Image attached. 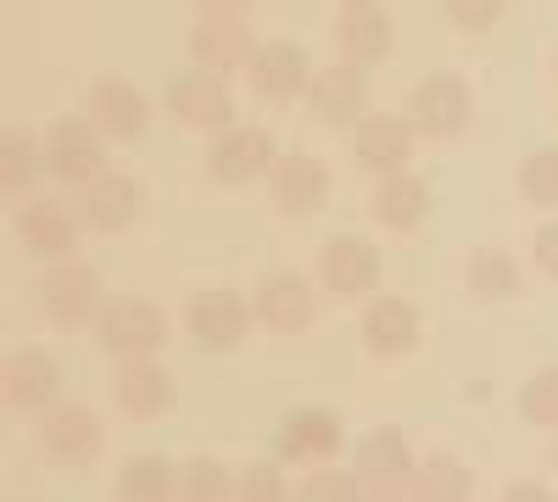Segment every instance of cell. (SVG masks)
Listing matches in <instances>:
<instances>
[{
	"label": "cell",
	"mask_w": 558,
	"mask_h": 502,
	"mask_svg": "<svg viewBox=\"0 0 558 502\" xmlns=\"http://www.w3.org/2000/svg\"><path fill=\"white\" fill-rule=\"evenodd\" d=\"M368 218L380 223V230L391 235H413L418 223L430 218V185L418 173H391L375 185V196H368Z\"/></svg>",
	"instance_id": "cb8c5ba5"
},
{
	"label": "cell",
	"mask_w": 558,
	"mask_h": 502,
	"mask_svg": "<svg viewBox=\"0 0 558 502\" xmlns=\"http://www.w3.org/2000/svg\"><path fill=\"white\" fill-rule=\"evenodd\" d=\"M380 273H386V262L368 235H330L318 246V285L336 302H368L380 291Z\"/></svg>",
	"instance_id": "3957f363"
},
{
	"label": "cell",
	"mask_w": 558,
	"mask_h": 502,
	"mask_svg": "<svg viewBox=\"0 0 558 502\" xmlns=\"http://www.w3.org/2000/svg\"><path fill=\"white\" fill-rule=\"evenodd\" d=\"M252 313L274 335H302L313 325V313H318V291L296 268H268L257 280V291H252Z\"/></svg>",
	"instance_id": "9c48e42d"
},
{
	"label": "cell",
	"mask_w": 558,
	"mask_h": 502,
	"mask_svg": "<svg viewBox=\"0 0 558 502\" xmlns=\"http://www.w3.org/2000/svg\"><path fill=\"white\" fill-rule=\"evenodd\" d=\"M57 391H62V363L45 346L12 352L7 369H0V396H7V407H17V414H28V407H57Z\"/></svg>",
	"instance_id": "ac0fdd59"
},
{
	"label": "cell",
	"mask_w": 558,
	"mask_h": 502,
	"mask_svg": "<svg viewBox=\"0 0 558 502\" xmlns=\"http://www.w3.org/2000/svg\"><path fill=\"white\" fill-rule=\"evenodd\" d=\"M368 73L357 62H330V68H318L313 84H307V107L324 128H357L368 118Z\"/></svg>",
	"instance_id": "8fae6325"
},
{
	"label": "cell",
	"mask_w": 558,
	"mask_h": 502,
	"mask_svg": "<svg viewBox=\"0 0 558 502\" xmlns=\"http://www.w3.org/2000/svg\"><path fill=\"white\" fill-rule=\"evenodd\" d=\"M252 318H257V313L246 307V296H241V291H223V285L196 291L191 302H184V330H191V341L207 346V352H235V346H246Z\"/></svg>",
	"instance_id": "52a82bcc"
},
{
	"label": "cell",
	"mask_w": 558,
	"mask_h": 502,
	"mask_svg": "<svg viewBox=\"0 0 558 502\" xmlns=\"http://www.w3.org/2000/svg\"><path fill=\"white\" fill-rule=\"evenodd\" d=\"M84 118L96 123L107 140H140L146 134V123H151V96L140 89L134 78H96L89 84V96H84Z\"/></svg>",
	"instance_id": "7c38bea8"
},
{
	"label": "cell",
	"mask_w": 558,
	"mask_h": 502,
	"mask_svg": "<svg viewBox=\"0 0 558 502\" xmlns=\"http://www.w3.org/2000/svg\"><path fill=\"white\" fill-rule=\"evenodd\" d=\"M78 230H84V212H73L57 196H34L17 207V241L34 262H73Z\"/></svg>",
	"instance_id": "30bf717a"
},
{
	"label": "cell",
	"mask_w": 558,
	"mask_h": 502,
	"mask_svg": "<svg viewBox=\"0 0 558 502\" xmlns=\"http://www.w3.org/2000/svg\"><path fill=\"white\" fill-rule=\"evenodd\" d=\"M235 502H291V480L279 458H252L241 469V497Z\"/></svg>",
	"instance_id": "836d02e7"
},
{
	"label": "cell",
	"mask_w": 558,
	"mask_h": 502,
	"mask_svg": "<svg viewBox=\"0 0 558 502\" xmlns=\"http://www.w3.org/2000/svg\"><path fill=\"white\" fill-rule=\"evenodd\" d=\"M118 497L123 502H173L179 497V464L162 452H140L118 469Z\"/></svg>",
	"instance_id": "83f0119b"
},
{
	"label": "cell",
	"mask_w": 558,
	"mask_h": 502,
	"mask_svg": "<svg viewBox=\"0 0 558 502\" xmlns=\"http://www.w3.org/2000/svg\"><path fill=\"white\" fill-rule=\"evenodd\" d=\"M241 475L223 469L218 458H184L179 464V497L173 502H235Z\"/></svg>",
	"instance_id": "f546056e"
},
{
	"label": "cell",
	"mask_w": 558,
	"mask_h": 502,
	"mask_svg": "<svg viewBox=\"0 0 558 502\" xmlns=\"http://www.w3.org/2000/svg\"><path fill=\"white\" fill-rule=\"evenodd\" d=\"M520 419L536 430H558V363H547L520 385Z\"/></svg>",
	"instance_id": "1f68e13d"
},
{
	"label": "cell",
	"mask_w": 558,
	"mask_h": 502,
	"mask_svg": "<svg viewBox=\"0 0 558 502\" xmlns=\"http://www.w3.org/2000/svg\"><path fill=\"white\" fill-rule=\"evenodd\" d=\"M475 491V475L463 458H452V452H425L408 480V497L413 502H470Z\"/></svg>",
	"instance_id": "484cf974"
},
{
	"label": "cell",
	"mask_w": 558,
	"mask_h": 502,
	"mask_svg": "<svg viewBox=\"0 0 558 502\" xmlns=\"http://www.w3.org/2000/svg\"><path fill=\"white\" fill-rule=\"evenodd\" d=\"M268 196L286 218H313L324 201H330V168H324L313 151L279 157L274 173H268Z\"/></svg>",
	"instance_id": "e0dca14e"
},
{
	"label": "cell",
	"mask_w": 558,
	"mask_h": 502,
	"mask_svg": "<svg viewBox=\"0 0 558 502\" xmlns=\"http://www.w3.org/2000/svg\"><path fill=\"white\" fill-rule=\"evenodd\" d=\"M84 223L89 230H101V235H123L129 223L140 218V207H146V191L134 185L129 173H118V168H107L101 179H89L84 185Z\"/></svg>",
	"instance_id": "7402d4cb"
},
{
	"label": "cell",
	"mask_w": 558,
	"mask_h": 502,
	"mask_svg": "<svg viewBox=\"0 0 558 502\" xmlns=\"http://www.w3.org/2000/svg\"><path fill=\"white\" fill-rule=\"evenodd\" d=\"M296 502H375V497L357 480V469H318V475L302 480Z\"/></svg>",
	"instance_id": "d6a6232c"
},
{
	"label": "cell",
	"mask_w": 558,
	"mask_h": 502,
	"mask_svg": "<svg viewBox=\"0 0 558 502\" xmlns=\"http://www.w3.org/2000/svg\"><path fill=\"white\" fill-rule=\"evenodd\" d=\"M39 441H45V452H51L57 464L84 469V464L101 458L107 430H101V419L89 414L84 402H57V407H45V419H39Z\"/></svg>",
	"instance_id": "5bb4252c"
},
{
	"label": "cell",
	"mask_w": 558,
	"mask_h": 502,
	"mask_svg": "<svg viewBox=\"0 0 558 502\" xmlns=\"http://www.w3.org/2000/svg\"><path fill=\"white\" fill-rule=\"evenodd\" d=\"M173 375L162 369L157 357H140V363H118V380H112V402L123 407L129 419H162L173 407Z\"/></svg>",
	"instance_id": "603a6c76"
},
{
	"label": "cell",
	"mask_w": 558,
	"mask_h": 502,
	"mask_svg": "<svg viewBox=\"0 0 558 502\" xmlns=\"http://www.w3.org/2000/svg\"><path fill=\"white\" fill-rule=\"evenodd\" d=\"M531 252H536V268L547 273V280H558V218H547L542 230H536Z\"/></svg>",
	"instance_id": "d590c367"
},
{
	"label": "cell",
	"mask_w": 558,
	"mask_h": 502,
	"mask_svg": "<svg viewBox=\"0 0 558 502\" xmlns=\"http://www.w3.org/2000/svg\"><path fill=\"white\" fill-rule=\"evenodd\" d=\"M497 502H558L542 480H514V486H502V497Z\"/></svg>",
	"instance_id": "74e56055"
},
{
	"label": "cell",
	"mask_w": 558,
	"mask_h": 502,
	"mask_svg": "<svg viewBox=\"0 0 558 502\" xmlns=\"http://www.w3.org/2000/svg\"><path fill=\"white\" fill-rule=\"evenodd\" d=\"M45 140V168H51L62 185H89V179L107 173V134L89 118H57L51 128L39 134Z\"/></svg>",
	"instance_id": "8992f818"
},
{
	"label": "cell",
	"mask_w": 558,
	"mask_h": 502,
	"mask_svg": "<svg viewBox=\"0 0 558 502\" xmlns=\"http://www.w3.org/2000/svg\"><path fill=\"white\" fill-rule=\"evenodd\" d=\"M441 12H447V23L458 34H486V28L502 23L508 0H441Z\"/></svg>",
	"instance_id": "e575fe53"
},
{
	"label": "cell",
	"mask_w": 558,
	"mask_h": 502,
	"mask_svg": "<svg viewBox=\"0 0 558 502\" xmlns=\"http://www.w3.org/2000/svg\"><path fill=\"white\" fill-rule=\"evenodd\" d=\"M463 291L475 302H508L520 296V262L508 257L502 246H475L463 257Z\"/></svg>",
	"instance_id": "4316f807"
},
{
	"label": "cell",
	"mask_w": 558,
	"mask_h": 502,
	"mask_svg": "<svg viewBox=\"0 0 558 502\" xmlns=\"http://www.w3.org/2000/svg\"><path fill=\"white\" fill-rule=\"evenodd\" d=\"M336 45H341V62H357V68L386 62L397 51V28H391L380 0H368V7H341L336 12Z\"/></svg>",
	"instance_id": "44dd1931"
},
{
	"label": "cell",
	"mask_w": 558,
	"mask_h": 502,
	"mask_svg": "<svg viewBox=\"0 0 558 502\" xmlns=\"http://www.w3.org/2000/svg\"><path fill=\"white\" fill-rule=\"evenodd\" d=\"M39 307L57 330H84L96 325L101 307H107V291H101V273L89 262H51V273L39 280Z\"/></svg>",
	"instance_id": "277c9868"
},
{
	"label": "cell",
	"mask_w": 558,
	"mask_h": 502,
	"mask_svg": "<svg viewBox=\"0 0 558 502\" xmlns=\"http://www.w3.org/2000/svg\"><path fill=\"white\" fill-rule=\"evenodd\" d=\"M363 352L368 357H408L418 346V307L408 296H368L363 307Z\"/></svg>",
	"instance_id": "ffe728a7"
},
{
	"label": "cell",
	"mask_w": 558,
	"mask_h": 502,
	"mask_svg": "<svg viewBox=\"0 0 558 502\" xmlns=\"http://www.w3.org/2000/svg\"><path fill=\"white\" fill-rule=\"evenodd\" d=\"M279 162L274 151V134L268 128H223L213 151H207V173L218 179V185H252V179H268Z\"/></svg>",
	"instance_id": "2e32d148"
},
{
	"label": "cell",
	"mask_w": 558,
	"mask_h": 502,
	"mask_svg": "<svg viewBox=\"0 0 558 502\" xmlns=\"http://www.w3.org/2000/svg\"><path fill=\"white\" fill-rule=\"evenodd\" d=\"M96 346L118 363H140V357H157L168 346V318L157 302L146 296H112L96 318Z\"/></svg>",
	"instance_id": "6da1fadb"
},
{
	"label": "cell",
	"mask_w": 558,
	"mask_h": 502,
	"mask_svg": "<svg viewBox=\"0 0 558 502\" xmlns=\"http://www.w3.org/2000/svg\"><path fill=\"white\" fill-rule=\"evenodd\" d=\"M514 185L531 207H558V146H536L520 173H514Z\"/></svg>",
	"instance_id": "4dcf8cb0"
},
{
	"label": "cell",
	"mask_w": 558,
	"mask_h": 502,
	"mask_svg": "<svg viewBox=\"0 0 558 502\" xmlns=\"http://www.w3.org/2000/svg\"><path fill=\"white\" fill-rule=\"evenodd\" d=\"M341 7H368V0H341Z\"/></svg>",
	"instance_id": "f35d334b"
},
{
	"label": "cell",
	"mask_w": 558,
	"mask_h": 502,
	"mask_svg": "<svg viewBox=\"0 0 558 502\" xmlns=\"http://www.w3.org/2000/svg\"><path fill=\"white\" fill-rule=\"evenodd\" d=\"M191 7L213 23H229V17H246L252 12V0H191Z\"/></svg>",
	"instance_id": "8d00e7d4"
},
{
	"label": "cell",
	"mask_w": 558,
	"mask_h": 502,
	"mask_svg": "<svg viewBox=\"0 0 558 502\" xmlns=\"http://www.w3.org/2000/svg\"><path fill=\"white\" fill-rule=\"evenodd\" d=\"M162 107L173 112V123L184 128H207V134H223L235 128V96H229V84L207 68H191V73H173L162 84Z\"/></svg>",
	"instance_id": "5b68a950"
},
{
	"label": "cell",
	"mask_w": 558,
	"mask_h": 502,
	"mask_svg": "<svg viewBox=\"0 0 558 502\" xmlns=\"http://www.w3.org/2000/svg\"><path fill=\"white\" fill-rule=\"evenodd\" d=\"M352 469H357V480L368 486V497H391V491H402V486L413 480L418 458H413V446H408L402 430L380 425V430H368V436L357 441Z\"/></svg>",
	"instance_id": "9a60e30c"
},
{
	"label": "cell",
	"mask_w": 558,
	"mask_h": 502,
	"mask_svg": "<svg viewBox=\"0 0 558 502\" xmlns=\"http://www.w3.org/2000/svg\"><path fill=\"white\" fill-rule=\"evenodd\" d=\"M341 441H347V425H341L336 407L307 402V407H291V414L279 419L274 458L279 464H330L336 452H341Z\"/></svg>",
	"instance_id": "ba28073f"
},
{
	"label": "cell",
	"mask_w": 558,
	"mask_h": 502,
	"mask_svg": "<svg viewBox=\"0 0 558 502\" xmlns=\"http://www.w3.org/2000/svg\"><path fill=\"white\" fill-rule=\"evenodd\" d=\"M39 173H51V168H45V140H34L28 128H7V134H0V191L23 196V191L39 185Z\"/></svg>",
	"instance_id": "f1b7e54d"
},
{
	"label": "cell",
	"mask_w": 558,
	"mask_h": 502,
	"mask_svg": "<svg viewBox=\"0 0 558 502\" xmlns=\"http://www.w3.org/2000/svg\"><path fill=\"white\" fill-rule=\"evenodd\" d=\"M553 458H558V446H553Z\"/></svg>",
	"instance_id": "60d3db41"
},
{
	"label": "cell",
	"mask_w": 558,
	"mask_h": 502,
	"mask_svg": "<svg viewBox=\"0 0 558 502\" xmlns=\"http://www.w3.org/2000/svg\"><path fill=\"white\" fill-rule=\"evenodd\" d=\"M402 118L425 134V140H452V134H463L470 128V118H475V89L463 84L458 73H425L413 89H408V107H402Z\"/></svg>",
	"instance_id": "7a4b0ae2"
},
{
	"label": "cell",
	"mask_w": 558,
	"mask_h": 502,
	"mask_svg": "<svg viewBox=\"0 0 558 502\" xmlns=\"http://www.w3.org/2000/svg\"><path fill=\"white\" fill-rule=\"evenodd\" d=\"M246 78H252V89L263 101H296L313 84V62H307V51L296 39H268V45H257Z\"/></svg>",
	"instance_id": "d6986e66"
},
{
	"label": "cell",
	"mask_w": 558,
	"mask_h": 502,
	"mask_svg": "<svg viewBox=\"0 0 558 502\" xmlns=\"http://www.w3.org/2000/svg\"><path fill=\"white\" fill-rule=\"evenodd\" d=\"M553 73H558V57H553Z\"/></svg>",
	"instance_id": "ab89813d"
},
{
	"label": "cell",
	"mask_w": 558,
	"mask_h": 502,
	"mask_svg": "<svg viewBox=\"0 0 558 502\" xmlns=\"http://www.w3.org/2000/svg\"><path fill=\"white\" fill-rule=\"evenodd\" d=\"M413 140H418V128H413L402 112H368V118L352 128V157H357L363 173L391 179V173H408Z\"/></svg>",
	"instance_id": "4fadbf2b"
},
{
	"label": "cell",
	"mask_w": 558,
	"mask_h": 502,
	"mask_svg": "<svg viewBox=\"0 0 558 502\" xmlns=\"http://www.w3.org/2000/svg\"><path fill=\"white\" fill-rule=\"evenodd\" d=\"M191 57H196V68H207V73H241V68H252V57H257V45H252V28L241 23V17H229V23H213V17H202L196 23V34H191Z\"/></svg>",
	"instance_id": "d4e9b609"
}]
</instances>
